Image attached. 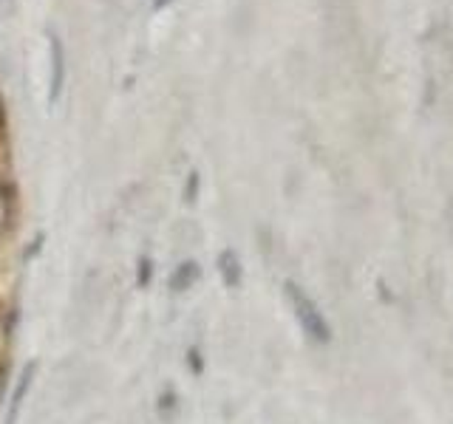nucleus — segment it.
<instances>
[{"label": "nucleus", "instance_id": "f257e3e1", "mask_svg": "<svg viewBox=\"0 0 453 424\" xmlns=\"http://www.w3.org/2000/svg\"><path fill=\"white\" fill-rule=\"evenodd\" d=\"M48 46H51V88H48V102L54 105L60 91H63V80H66V57H63V43L54 31H48Z\"/></svg>", "mask_w": 453, "mask_h": 424}, {"label": "nucleus", "instance_id": "f03ea898", "mask_svg": "<svg viewBox=\"0 0 453 424\" xmlns=\"http://www.w3.org/2000/svg\"><path fill=\"white\" fill-rule=\"evenodd\" d=\"M34 373H37V365H34V362H28V365L23 368V373L17 376V388H14L11 402H9V419H6L9 424H14V416H17L20 405H23V399H26V393L31 391V379H34Z\"/></svg>", "mask_w": 453, "mask_h": 424}, {"label": "nucleus", "instance_id": "7ed1b4c3", "mask_svg": "<svg viewBox=\"0 0 453 424\" xmlns=\"http://www.w3.org/2000/svg\"><path fill=\"white\" fill-rule=\"evenodd\" d=\"M199 277V263L196 260H184L182 266H176V272L170 275V289L173 292H187Z\"/></svg>", "mask_w": 453, "mask_h": 424}, {"label": "nucleus", "instance_id": "20e7f679", "mask_svg": "<svg viewBox=\"0 0 453 424\" xmlns=\"http://www.w3.org/2000/svg\"><path fill=\"white\" fill-rule=\"evenodd\" d=\"M219 269H222V275H224V283L232 289V286H238V280H241V269H238V260H235V255L226 249L222 252V258H219Z\"/></svg>", "mask_w": 453, "mask_h": 424}, {"label": "nucleus", "instance_id": "39448f33", "mask_svg": "<svg viewBox=\"0 0 453 424\" xmlns=\"http://www.w3.org/2000/svg\"><path fill=\"white\" fill-rule=\"evenodd\" d=\"M150 275H153L150 260H147V258H142V260H139V269H136V283H139V289H145V286H147Z\"/></svg>", "mask_w": 453, "mask_h": 424}, {"label": "nucleus", "instance_id": "423d86ee", "mask_svg": "<svg viewBox=\"0 0 453 424\" xmlns=\"http://www.w3.org/2000/svg\"><path fill=\"white\" fill-rule=\"evenodd\" d=\"M196 196H199V173H190L187 187H184V201H187V204H193V201H196Z\"/></svg>", "mask_w": 453, "mask_h": 424}, {"label": "nucleus", "instance_id": "0eeeda50", "mask_svg": "<svg viewBox=\"0 0 453 424\" xmlns=\"http://www.w3.org/2000/svg\"><path fill=\"white\" fill-rule=\"evenodd\" d=\"M6 130H9V122H6V107L0 102V142H6Z\"/></svg>", "mask_w": 453, "mask_h": 424}, {"label": "nucleus", "instance_id": "6e6552de", "mask_svg": "<svg viewBox=\"0 0 453 424\" xmlns=\"http://www.w3.org/2000/svg\"><path fill=\"white\" fill-rule=\"evenodd\" d=\"M190 368L202 373V368H204V365H202V356H199V351H190Z\"/></svg>", "mask_w": 453, "mask_h": 424}]
</instances>
